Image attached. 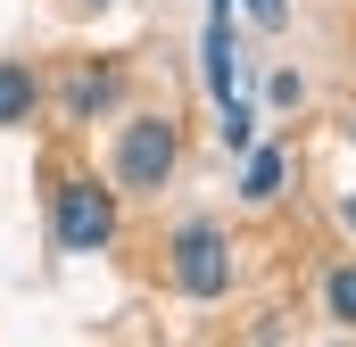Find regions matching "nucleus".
<instances>
[{
  "instance_id": "obj_1",
  "label": "nucleus",
  "mask_w": 356,
  "mask_h": 347,
  "mask_svg": "<svg viewBox=\"0 0 356 347\" xmlns=\"http://www.w3.org/2000/svg\"><path fill=\"white\" fill-rule=\"evenodd\" d=\"M175 158H182L175 116H133V124L116 133V182H124V190H166Z\"/></svg>"
},
{
  "instance_id": "obj_8",
  "label": "nucleus",
  "mask_w": 356,
  "mask_h": 347,
  "mask_svg": "<svg viewBox=\"0 0 356 347\" xmlns=\"http://www.w3.org/2000/svg\"><path fill=\"white\" fill-rule=\"evenodd\" d=\"M216 133H224V149H249V141H257V116H249V108H241V99H232V108H224V124H216Z\"/></svg>"
},
{
  "instance_id": "obj_7",
  "label": "nucleus",
  "mask_w": 356,
  "mask_h": 347,
  "mask_svg": "<svg viewBox=\"0 0 356 347\" xmlns=\"http://www.w3.org/2000/svg\"><path fill=\"white\" fill-rule=\"evenodd\" d=\"M323 298H332V323H356V264L332 273V289H323Z\"/></svg>"
},
{
  "instance_id": "obj_3",
  "label": "nucleus",
  "mask_w": 356,
  "mask_h": 347,
  "mask_svg": "<svg viewBox=\"0 0 356 347\" xmlns=\"http://www.w3.org/2000/svg\"><path fill=\"white\" fill-rule=\"evenodd\" d=\"M108 240H116V198H108L99 182H67V190H58V248L91 257V248H108Z\"/></svg>"
},
{
  "instance_id": "obj_4",
  "label": "nucleus",
  "mask_w": 356,
  "mask_h": 347,
  "mask_svg": "<svg viewBox=\"0 0 356 347\" xmlns=\"http://www.w3.org/2000/svg\"><path fill=\"white\" fill-rule=\"evenodd\" d=\"M207 91H216V108L241 99V67H232V0H216V17H207Z\"/></svg>"
},
{
  "instance_id": "obj_5",
  "label": "nucleus",
  "mask_w": 356,
  "mask_h": 347,
  "mask_svg": "<svg viewBox=\"0 0 356 347\" xmlns=\"http://www.w3.org/2000/svg\"><path fill=\"white\" fill-rule=\"evenodd\" d=\"M33 99H42V83H33V67L0 58V124H25V116H33Z\"/></svg>"
},
{
  "instance_id": "obj_6",
  "label": "nucleus",
  "mask_w": 356,
  "mask_h": 347,
  "mask_svg": "<svg viewBox=\"0 0 356 347\" xmlns=\"http://www.w3.org/2000/svg\"><path fill=\"white\" fill-rule=\"evenodd\" d=\"M282 174H290V158H282V149H249V174H241V198H257V207H266L273 190H282Z\"/></svg>"
},
{
  "instance_id": "obj_2",
  "label": "nucleus",
  "mask_w": 356,
  "mask_h": 347,
  "mask_svg": "<svg viewBox=\"0 0 356 347\" xmlns=\"http://www.w3.org/2000/svg\"><path fill=\"white\" fill-rule=\"evenodd\" d=\"M175 281H182V298H224L232 289V248H224L216 223H182L175 232Z\"/></svg>"
},
{
  "instance_id": "obj_9",
  "label": "nucleus",
  "mask_w": 356,
  "mask_h": 347,
  "mask_svg": "<svg viewBox=\"0 0 356 347\" xmlns=\"http://www.w3.org/2000/svg\"><path fill=\"white\" fill-rule=\"evenodd\" d=\"M241 8H249L257 25H290V0H241Z\"/></svg>"
},
{
  "instance_id": "obj_10",
  "label": "nucleus",
  "mask_w": 356,
  "mask_h": 347,
  "mask_svg": "<svg viewBox=\"0 0 356 347\" xmlns=\"http://www.w3.org/2000/svg\"><path fill=\"white\" fill-rule=\"evenodd\" d=\"M340 215H348V223H356V190H348V207H340Z\"/></svg>"
},
{
  "instance_id": "obj_11",
  "label": "nucleus",
  "mask_w": 356,
  "mask_h": 347,
  "mask_svg": "<svg viewBox=\"0 0 356 347\" xmlns=\"http://www.w3.org/2000/svg\"><path fill=\"white\" fill-rule=\"evenodd\" d=\"M348 133H356V116H348Z\"/></svg>"
}]
</instances>
